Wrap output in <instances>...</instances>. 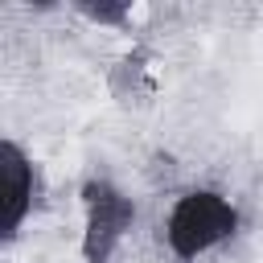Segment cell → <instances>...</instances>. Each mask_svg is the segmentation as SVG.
<instances>
[{
  "label": "cell",
  "mask_w": 263,
  "mask_h": 263,
  "mask_svg": "<svg viewBox=\"0 0 263 263\" xmlns=\"http://www.w3.org/2000/svg\"><path fill=\"white\" fill-rule=\"evenodd\" d=\"M82 210H86V234H82L86 259H90V263H107V255L115 251V242H119L123 230L132 226L136 210H132V201H127L111 181H86V189H82Z\"/></svg>",
  "instance_id": "2"
},
{
  "label": "cell",
  "mask_w": 263,
  "mask_h": 263,
  "mask_svg": "<svg viewBox=\"0 0 263 263\" xmlns=\"http://www.w3.org/2000/svg\"><path fill=\"white\" fill-rule=\"evenodd\" d=\"M234 226H238V210H234L222 193H214V189H193V193H185V197L173 205V214H168V222H164V238H168L173 255L197 259V255H205L210 247H218L222 238H230Z\"/></svg>",
  "instance_id": "1"
},
{
  "label": "cell",
  "mask_w": 263,
  "mask_h": 263,
  "mask_svg": "<svg viewBox=\"0 0 263 263\" xmlns=\"http://www.w3.org/2000/svg\"><path fill=\"white\" fill-rule=\"evenodd\" d=\"M0 177H4L0 230H4V238H12L25 222V214L33 210V164L12 140H4V148H0Z\"/></svg>",
  "instance_id": "3"
}]
</instances>
